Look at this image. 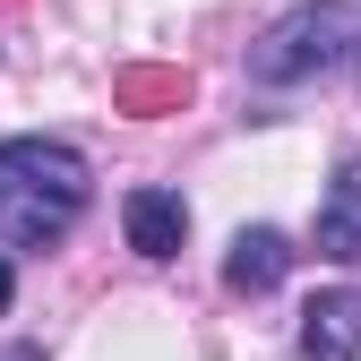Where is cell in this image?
<instances>
[{
    "instance_id": "cell-1",
    "label": "cell",
    "mask_w": 361,
    "mask_h": 361,
    "mask_svg": "<svg viewBox=\"0 0 361 361\" xmlns=\"http://www.w3.org/2000/svg\"><path fill=\"white\" fill-rule=\"evenodd\" d=\"M95 198V172L69 138H0V241L52 250Z\"/></svg>"
},
{
    "instance_id": "cell-2",
    "label": "cell",
    "mask_w": 361,
    "mask_h": 361,
    "mask_svg": "<svg viewBox=\"0 0 361 361\" xmlns=\"http://www.w3.org/2000/svg\"><path fill=\"white\" fill-rule=\"evenodd\" d=\"M344 52H361V9L344 0H301L284 9L250 43V86H301V78H327Z\"/></svg>"
},
{
    "instance_id": "cell-3",
    "label": "cell",
    "mask_w": 361,
    "mask_h": 361,
    "mask_svg": "<svg viewBox=\"0 0 361 361\" xmlns=\"http://www.w3.org/2000/svg\"><path fill=\"white\" fill-rule=\"evenodd\" d=\"M301 361H361V284H336L301 310Z\"/></svg>"
},
{
    "instance_id": "cell-4",
    "label": "cell",
    "mask_w": 361,
    "mask_h": 361,
    "mask_svg": "<svg viewBox=\"0 0 361 361\" xmlns=\"http://www.w3.org/2000/svg\"><path fill=\"white\" fill-rule=\"evenodd\" d=\"M121 233L138 258H180V241H190V207H180V190H129L121 198Z\"/></svg>"
},
{
    "instance_id": "cell-5",
    "label": "cell",
    "mask_w": 361,
    "mask_h": 361,
    "mask_svg": "<svg viewBox=\"0 0 361 361\" xmlns=\"http://www.w3.org/2000/svg\"><path fill=\"white\" fill-rule=\"evenodd\" d=\"M293 276V241L276 233V224H241V233H233V250H224V284H233V293H276Z\"/></svg>"
},
{
    "instance_id": "cell-6",
    "label": "cell",
    "mask_w": 361,
    "mask_h": 361,
    "mask_svg": "<svg viewBox=\"0 0 361 361\" xmlns=\"http://www.w3.org/2000/svg\"><path fill=\"white\" fill-rule=\"evenodd\" d=\"M319 258H361V155H336V180L319 198Z\"/></svg>"
},
{
    "instance_id": "cell-7",
    "label": "cell",
    "mask_w": 361,
    "mask_h": 361,
    "mask_svg": "<svg viewBox=\"0 0 361 361\" xmlns=\"http://www.w3.org/2000/svg\"><path fill=\"white\" fill-rule=\"evenodd\" d=\"M9 301H18V267L0 258V310H9Z\"/></svg>"
},
{
    "instance_id": "cell-8",
    "label": "cell",
    "mask_w": 361,
    "mask_h": 361,
    "mask_svg": "<svg viewBox=\"0 0 361 361\" xmlns=\"http://www.w3.org/2000/svg\"><path fill=\"white\" fill-rule=\"evenodd\" d=\"M0 361H43V344H9V353H0Z\"/></svg>"
}]
</instances>
